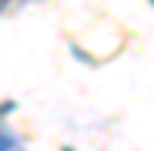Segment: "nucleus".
<instances>
[{
  "mask_svg": "<svg viewBox=\"0 0 154 151\" xmlns=\"http://www.w3.org/2000/svg\"><path fill=\"white\" fill-rule=\"evenodd\" d=\"M151 7H154V0H151Z\"/></svg>",
  "mask_w": 154,
  "mask_h": 151,
  "instance_id": "4",
  "label": "nucleus"
},
{
  "mask_svg": "<svg viewBox=\"0 0 154 151\" xmlns=\"http://www.w3.org/2000/svg\"><path fill=\"white\" fill-rule=\"evenodd\" d=\"M0 151H23V141L7 128V124H0Z\"/></svg>",
  "mask_w": 154,
  "mask_h": 151,
  "instance_id": "1",
  "label": "nucleus"
},
{
  "mask_svg": "<svg viewBox=\"0 0 154 151\" xmlns=\"http://www.w3.org/2000/svg\"><path fill=\"white\" fill-rule=\"evenodd\" d=\"M60 151H74V148H60Z\"/></svg>",
  "mask_w": 154,
  "mask_h": 151,
  "instance_id": "3",
  "label": "nucleus"
},
{
  "mask_svg": "<svg viewBox=\"0 0 154 151\" xmlns=\"http://www.w3.org/2000/svg\"><path fill=\"white\" fill-rule=\"evenodd\" d=\"M23 4H30V0H0V17H7V14L20 10Z\"/></svg>",
  "mask_w": 154,
  "mask_h": 151,
  "instance_id": "2",
  "label": "nucleus"
}]
</instances>
